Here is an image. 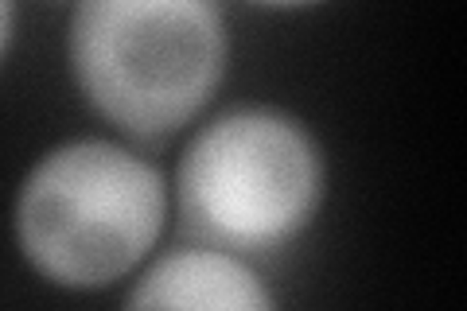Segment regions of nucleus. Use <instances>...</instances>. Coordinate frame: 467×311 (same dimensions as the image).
I'll use <instances>...</instances> for the list:
<instances>
[{"label": "nucleus", "instance_id": "obj_1", "mask_svg": "<svg viewBox=\"0 0 467 311\" xmlns=\"http://www.w3.org/2000/svg\"><path fill=\"white\" fill-rule=\"evenodd\" d=\"M230 36L214 0H78L67 63L98 117L137 140L192 125L223 86Z\"/></svg>", "mask_w": 467, "mask_h": 311}, {"label": "nucleus", "instance_id": "obj_2", "mask_svg": "<svg viewBox=\"0 0 467 311\" xmlns=\"http://www.w3.org/2000/svg\"><path fill=\"white\" fill-rule=\"evenodd\" d=\"M168 218L164 171L113 140H67L24 175L12 230L55 288L98 292L156 249Z\"/></svg>", "mask_w": 467, "mask_h": 311}, {"label": "nucleus", "instance_id": "obj_3", "mask_svg": "<svg viewBox=\"0 0 467 311\" xmlns=\"http://www.w3.org/2000/svg\"><path fill=\"white\" fill-rule=\"evenodd\" d=\"M327 191L324 148L285 109L218 113L183 148L175 202L183 230L218 249L265 254L300 238Z\"/></svg>", "mask_w": 467, "mask_h": 311}, {"label": "nucleus", "instance_id": "obj_4", "mask_svg": "<svg viewBox=\"0 0 467 311\" xmlns=\"http://www.w3.org/2000/svg\"><path fill=\"white\" fill-rule=\"evenodd\" d=\"M129 307H199V311H269L273 295L250 264L226 249H171L140 273Z\"/></svg>", "mask_w": 467, "mask_h": 311}, {"label": "nucleus", "instance_id": "obj_5", "mask_svg": "<svg viewBox=\"0 0 467 311\" xmlns=\"http://www.w3.org/2000/svg\"><path fill=\"white\" fill-rule=\"evenodd\" d=\"M12 32H16V0H0V58H5Z\"/></svg>", "mask_w": 467, "mask_h": 311}, {"label": "nucleus", "instance_id": "obj_6", "mask_svg": "<svg viewBox=\"0 0 467 311\" xmlns=\"http://www.w3.org/2000/svg\"><path fill=\"white\" fill-rule=\"evenodd\" d=\"M250 5H261V8H308V5H319V0H250Z\"/></svg>", "mask_w": 467, "mask_h": 311}]
</instances>
